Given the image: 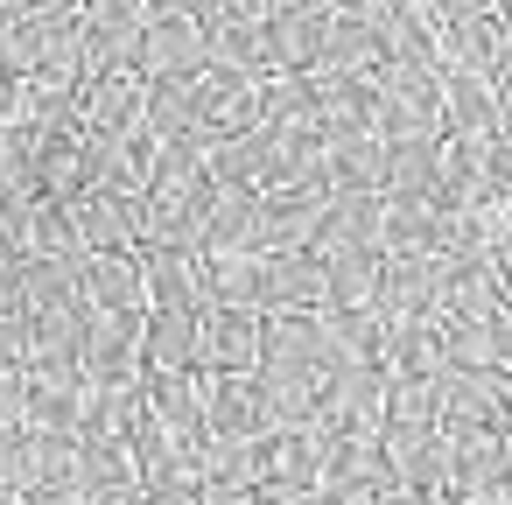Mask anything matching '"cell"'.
Segmentation results:
<instances>
[{
    "mask_svg": "<svg viewBox=\"0 0 512 505\" xmlns=\"http://www.w3.org/2000/svg\"><path fill=\"white\" fill-rule=\"evenodd\" d=\"M36 407V372H0V428H29Z\"/></svg>",
    "mask_w": 512,
    "mask_h": 505,
    "instance_id": "cell-16",
    "label": "cell"
},
{
    "mask_svg": "<svg viewBox=\"0 0 512 505\" xmlns=\"http://www.w3.org/2000/svg\"><path fill=\"white\" fill-rule=\"evenodd\" d=\"M148 372H204V309H148Z\"/></svg>",
    "mask_w": 512,
    "mask_h": 505,
    "instance_id": "cell-9",
    "label": "cell"
},
{
    "mask_svg": "<svg viewBox=\"0 0 512 505\" xmlns=\"http://www.w3.org/2000/svg\"><path fill=\"white\" fill-rule=\"evenodd\" d=\"M22 505H99L85 484H36V491H22Z\"/></svg>",
    "mask_w": 512,
    "mask_h": 505,
    "instance_id": "cell-20",
    "label": "cell"
},
{
    "mask_svg": "<svg viewBox=\"0 0 512 505\" xmlns=\"http://www.w3.org/2000/svg\"><path fill=\"white\" fill-rule=\"evenodd\" d=\"M0 491H36V477H29V428H0Z\"/></svg>",
    "mask_w": 512,
    "mask_h": 505,
    "instance_id": "cell-15",
    "label": "cell"
},
{
    "mask_svg": "<svg viewBox=\"0 0 512 505\" xmlns=\"http://www.w3.org/2000/svg\"><path fill=\"white\" fill-rule=\"evenodd\" d=\"M78 281H85V302H92V309H148L141 253H92Z\"/></svg>",
    "mask_w": 512,
    "mask_h": 505,
    "instance_id": "cell-13",
    "label": "cell"
},
{
    "mask_svg": "<svg viewBox=\"0 0 512 505\" xmlns=\"http://www.w3.org/2000/svg\"><path fill=\"white\" fill-rule=\"evenodd\" d=\"M78 484H85L99 505H120V498H134V491H148V477H141V463H134V442H127V435H85Z\"/></svg>",
    "mask_w": 512,
    "mask_h": 505,
    "instance_id": "cell-7",
    "label": "cell"
},
{
    "mask_svg": "<svg viewBox=\"0 0 512 505\" xmlns=\"http://www.w3.org/2000/svg\"><path fill=\"white\" fill-rule=\"evenodd\" d=\"M330 15H337V8H323V0H309V8H281V15H267L281 71H316V64H323V43H330Z\"/></svg>",
    "mask_w": 512,
    "mask_h": 505,
    "instance_id": "cell-11",
    "label": "cell"
},
{
    "mask_svg": "<svg viewBox=\"0 0 512 505\" xmlns=\"http://www.w3.org/2000/svg\"><path fill=\"white\" fill-rule=\"evenodd\" d=\"M323 183H330L337 197H351V190H386V141H379V134H330Z\"/></svg>",
    "mask_w": 512,
    "mask_h": 505,
    "instance_id": "cell-12",
    "label": "cell"
},
{
    "mask_svg": "<svg viewBox=\"0 0 512 505\" xmlns=\"http://www.w3.org/2000/svg\"><path fill=\"white\" fill-rule=\"evenodd\" d=\"M36 8V0H0V15H29Z\"/></svg>",
    "mask_w": 512,
    "mask_h": 505,
    "instance_id": "cell-25",
    "label": "cell"
},
{
    "mask_svg": "<svg viewBox=\"0 0 512 505\" xmlns=\"http://www.w3.org/2000/svg\"><path fill=\"white\" fill-rule=\"evenodd\" d=\"M141 274H148V309H204L197 246H148L141 253Z\"/></svg>",
    "mask_w": 512,
    "mask_h": 505,
    "instance_id": "cell-8",
    "label": "cell"
},
{
    "mask_svg": "<svg viewBox=\"0 0 512 505\" xmlns=\"http://www.w3.org/2000/svg\"><path fill=\"white\" fill-rule=\"evenodd\" d=\"M211 0H155V15H204Z\"/></svg>",
    "mask_w": 512,
    "mask_h": 505,
    "instance_id": "cell-23",
    "label": "cell"
},
{
    "mask_svg": "<svg viewBox=\"0 0 512 505\" xmlns=\"http://www.w3.org/2000/svg\"><path fill=\"white\" fill-rule=\"evenodd\" d=\"M211 505H260V491H211Z\"/></svg>",
    "mask_w": 512,
    "mask_h": 505,
    "instance_id": "cell-24",
    "label": "cell"
},
{
    "mask_svg": "<svg viewBox=\"0 0 512 505\" xmlns=\"http://www.w3.org/2000/svg\"><path fill=\"white\" fill-rule=\"evenodd\" d=\"M148 71H99L85 78V134H148Z\"/></svg>",
    "mask_w": 512,
    "mask_h": 505,
    "instance_id": "cell-2",
    "label": "cell"
},
{
    "mask_svg": "<svg viewBox=\"0 0 512 505\" xmlns=\"http://www.w3.org/2000/svg\"><path fill=\"white\" fill-rule=\"evenodd\" d=\"M204 267V302L211 309H267V253H197Z\"/></svg>",
    "mask_w": 512,
    "mask_h": 505,
    "instance_id": "cell-5",
    "label": "cell"
},
{
    "mask_svg": "<svg viewBox=\"0 0 512 505\" xmlns=\"http://www.w3.org/2000/svg\"><path fill=\"white\" fill-rule=\"evenodd\" d=\"M204 64H211V22L204 15H148V50H141L148 78H197Z\"/></svg>",
    "mask_w": 512,
    "mask_h": 505,
    "instance_id": "cell-3",
    "label": "cell"
},
{
    "mask_svg": "<svg viewBox=\"0 0 512 505\" xmlns=\"http://www.w3.org/2000/svg\"><path fill=\"white\" fill-rule=\"evenodd\" d=\"M204 407H211V428H218V435H246V442H260V435L281 428L274 393H267L260 372H204Z\"/></svg>",
    "mask_w": 512,
    "mask_h": 505,
    "instance_id": "cell-1",
    "label": "cell"
},
{
    "mask_svg": "<svg viewBox=\"0 0 512 505\" xmlns=\"http://www.w3.org/2000/svg\"><path fill=\"white\" fill-rule=\"evenodd\" d=\"M0 505H22V491H0Z\"/></svg>",
    "mask_w": 512,
    "mask_h": 505,
    "instance_id": "cell-26",
    "label": "cell"
},
{
    "mask_svg": "<svg viewBox=\"0 0 512 505\" xmlns=\"http://www.w3.org/2000/svg\"><path fill=\"white\" fill-rule=\"evenodd\" d=\"M323 491V505H379V491H365V484H316Z\"/></svg>",
    "mask_w": 512,
    "mask_h": 505,
    "instance_id": "cell-22",
    "label": "cell"
},
{
    "mask_svg": "<svg viewBox=\"0 0 512 505\" xmlns=\"http://www.w3.org/2000/svg\"><path fill=\"white\" fill-rule=\"evenodd\" d=\"M442 113L456 134H498L505 120V92L484 71H442Z\"/></svg>",
    "mask_w": 512,
    "mask_h": 505,
    "instance_id": "cell-10",
    "label": "cell"
},
{
    "mask_svg": "<svg viewBox=\"0 0 512 505\" xmlns=\"http://www.w3.org/2000/svg\"><path fill=\"white\" fill-rule=\"evenodd\" d=\"M148 505H211V491L197 477H176V484H148Z\"/></svg>",
    "mask_w": 512,
    "mask_h": 505,
    "instance_id": "cell-19",
    "label": "cell"
},
{
    "mask_svg": "<svg viewBox=\"0 0 512 505\" xmlns=\"http://www.w3.org/2000/svg\"><path fill=\"white\" fill-rule=\"evenodd\" d=\"M85 15L92 22H148L155 0H85Z\"/></svg>",
    "mask_w": 512,
    "mask_h": 505,
    "instance_id": "cell-18",
    "label": "cell"
},
{
    "mask_svg": "<svg viewBox=\"0 0 512 505\" xmlns=\"http://www.w3.org/2000/svg\"><path fill=\"white\" fill-rule=\"evenodd\" d=\"M204 491H260V442L246 435H211L204 463H197Z\"/></svg>",
    "mask_w": 512,
    "mask_h": 505,
    "instance_id": "cell-14",
    "label": "cell"
},
{
    "mask_svg": "<svg viewBox=\"0 0 512 505\" xmlns=\"http://www.w3.org/2000/svg\"><path fill=\"white\" fill-rule=\"evenodd\" d=\"M267 309H204V372H260Z\"/></svg>",
    "mask_w": 512,
    "mask_h": 505,
    "instance_id": "cell-4",
    "label": "cell"
},
{
    "mask_svg": "<svg viewBox=\"0 0 512 505\" xmlns=\"http://www.w3.org/2000/svg\"><path fill=\"white\" fill-rule=\"evenodd\" d=\"M260 484H323V421L260 435Z\"/></svg>",
    "mask_w": 512,
    "mask_h": 505,
    "instance_id": "cell-6",
    "label": "cell"
},
{
    "mask_svg": "<svg viewBox=\"0 0 512 505\" xmlns=\"http://www.w3.org/2000/svg\"><path fill=\"white\" fill-rule=\"evenodd\" d=\"M29 358H36L29 316H0V372H29Z\"/></svg>",
    "mask_w": 512,
    "mask_h": 505,
    "instance_id": "cell-17",
    "label": "cell"
},
{
    "mask_svg": "<svg viewBox=\"0 0 512 505\" xmlns=\"http://www.w3.org/2000/svg\"><path fill=\"white\" fill-rule=\"evenodd\" d=\"M260 505H323L316 484H260Z\"/></svg>",
    "mask_w": 512,
    "mask_h": 505,
    "instance_id": "cell-21",
    "label": "cell"
}]
</instances>
